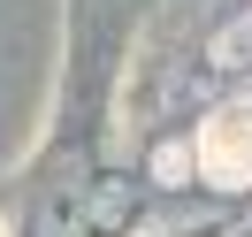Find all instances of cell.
Here are the masks:
<instances>
[{
    "label": "cell",
    "instance_id": "cell-1",
    "mask_svg": "<svg viewBox=\"0 0 252 237\" xmlns=\"http://www.w3.org/2000/svg\"><path fill=\"white\" fill-rule=\"evenodd\" d=\"M199 169L214 176V184H245L252 176V100H229V107L199 130Z\"/></svg>",
    "mask_w": 252,
    "mask_h": 237
},
{
    "label": "cell",
    "instance_id": "cell-2",
    "mask_svg": "<svg viewBox=\"0 0 252 237\" xmlns=\"http://www.w3.org/2000/svg\"><path fill=\"white\" fill-rule=\"evenodd\" d=\"M245 46H252V23H237V31L221 38V54H245Z\"/></svg>",
    "mask_w": 252,
    "mask_h": 237
}]
</instances>
